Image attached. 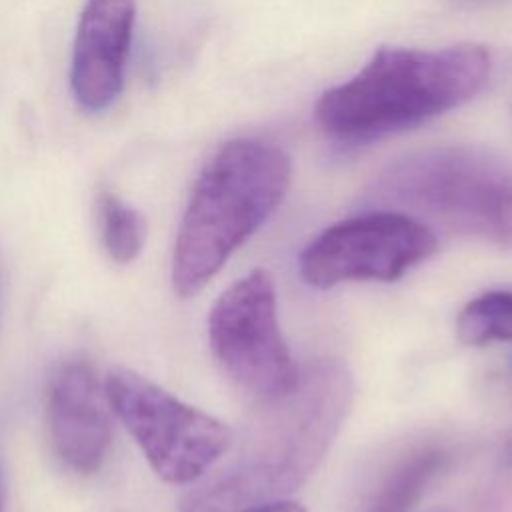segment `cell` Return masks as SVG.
<instances>
[{
	"label": "cell",
	"mask_w": 512,
	"mask_h": 512,
	"mask_svg": "<svg viewBox=\"0 0 512 512\" xmlns=\"http://www.w3.org/2000/svg\"><path fill=\"white\" fill-rule=\"evenodd\" d=\"M354 382L336 360L300 370L298 384L260 402L238 454L190 490L180 512H244L298 490L326 456L350 412Z\"/></svg>",
	"instance_id": "cell-1"
},
{
	"label": "cell",
	"mask_w": 512,
	"mask_h": 512,
	"mask_svg": "<svg viewBox=\"0 0 512 512\" xmlns=\"http://www.w3.org/2000/svg\"><path fill=\"white\" fill-rule=\"evenodd\" d=\"M490 68V52L478 44L386 46L356 76L326 90L314 118L336 140H378L462 106L486 86Z\"/></svg>",
	"instance_id": "cell-2"
},
{
	"label": "cell",
	"mask_w": 512,
	"mask_h": 512,
	"mask_svg": "<svg viewBox=\"0 0 512 512\" xmlns=\"http://www.w3.org/2000/svg\"><path fill=\"white\" fill-rule=\"evenodd\" d=\"M290 178V156L270 142L238 138L212 156L194 184L174 244L178 296L198 294L220 272L280 206Z\"/></svg>",
	"instance_id": "cell-3"
},
{
	"label": "cell",
	"mask_w": 512,
	"mask_h": 512,
	"mask_svg": "<svg viewBox=\"0 0 512 512\" xmlns=\"http://www.w3.org/2000/svg\"><path fill=\"white\" fill-rule=\"evenodd\" d=\"M372 198L512 248V164L472 146H432L392 160Z\"/></svg>",
	"instance_id": "cell-4"
},
{
	"label": "cell",
	"mask_w": 512,
	"mask_h": 512,
	"mask_svg": "<svg viewBox=\"0 0 512 512\" xmlns=\"http://www.w3.org/2000/svg\"><path fill=\"white\" fill-rule=\"evenodd\" d=\"M104 394L152 470L170 484L196 482L232 444L224 422L130 368L110 370Z\"/></svg>",
	"instance_id": "cell-5"
},
{
	"label": "cell",
	"mask_w": 512,
	"mask_h": 512,
	"mask_svg": "<svg viewBox=\"0 0 512 512\" xmlns=\"http://www.w3.org/2000/svg\"><path fill=\"white\" fill-rule=\"evenodd\" d=\"M208 340L220 368L258 402L280 398L298 384L300 368L278 322L274 278L262 268L220 294L208 316Z\"/></svg>",
	"instance_id": "cell-6"
},
{
	"label": "cell",
	"mask_w": 512,
	"mask_h": 512,
	"mask_svg": "<svg viewBox=\"0 0 512 512\" xmlns=\"http://www.w3.org/2000/svg\"><path fill=\"white\" fill-rule=\"evenodd\" d=\"M438 250L436 234L406 212L378 210L322 230L298 256L306 284L326 290L342 282H394Z\"/></svg>",
	"instance_id": "cell-7"
},
{
	"label": "cell",
	"mask_w": 512,
	"mask_h": 512,
	"mask_svg": "<svg viewBox=\"0 0 512 512\" xmlns=\"http://www.w3.org/2000/svg\"><path fill=\"white\" fill-rule=\"evenodd\" d=\"M134 18L136 0H86L70 68V86L84 110L102 112L118 98Z\"/></svg>",
	"instance_id": "cell-8"
},
{
	"label": "cell",
	"mask_w": 512,
	"mask_h": 512,
	"mask_svg": "<svg viewBox=\"0 0 512 512\" xmlns=\"http://www.w3.org/2000/svg\"><path fill=\"white\" fill-rule=\"evenodd\" d=\"M46 418L58 458L78 474L96 472L110 448V420L92 366L62 364L50 380Z\"/></svg>",
	"instance_id": "cell-9"
},
{
	"label": "cell",
	"mask_w": 512,
	"mask_h": 512,
	"mask_svg": "<svg viewBox=\"0 0 512 512\" xmlns=\"http://www.w3.org/2000/svg\"><path fill=\"white\" fill-rule=\"evenodd\" d=\"M450 460L452 452L436 442L410 450L386 472L366 512H412L434 478L448 468Z\"/></svg>",
	"instance_id": "cell-10"
},
{
	"label": "cell",
	"mask_w": 512,
	"mask_h": 512,
	"mask_svg": "<svg viewBox=\"0 0 512 512\" xmlns=\"http://www.w3.org/2000/svg\"><path fill=\"white\" fill-rule=\"evenodd\" d=\"M96 218L106 254L118 264L136 260L146 238V224L140 212L116 194L102 192L96 202Z\"/></svg>",
	"instance_id": "cell-11"
},
{
	"label": "cell",
	"mask_w": 512,
	"mask_h": 512,
	"mask_svg": "<svg viewBox=\"0 0 512 512\" xmlns=\"http://www.w3.org/2000/svg\"><path fill=\"white\" fill-rule=\"evenodd\" d=\"M456 334L468 346L512 342V292L492 290L470 300L456 318Z\"/></svg>",
	"instance_id": "cell-12"
},
{
	"label": "cell",
	"mask_w": 512,
	"mask_h": 512,
	"mask_svg": "<svg viewBox=\"0 0 512 512\" xmlns=\"http://www.w3.org/2000/svg\"><path fill=\"white\" fill-rule=\"evenodd\" d=\"M244 512H308V510L304 506H300L298 502L280 498V500H270V502L250 506Z\"/></svg>",
	"instance_id": "cell-13"
},
{
	"label": "cell",
	"mask_w": 512,
	"mask_h": 512,
	"mask_svg": "<svg viewBox=\"0 0 512 512\" xmlns=\"http://www.w3.org/2000/svg\"><path fill=\"white\" fill-rule=\"evenodd\" d=\"M6 508V474H4V460L0 452V512Z\"/></svg>",
	"instance_id": "cell-14"
},
{
	"label": "cell",
	"mask_w": 512,
	"mask_h": 512,
	"mask_svg": "<svg viewBox=\"0 0 512 512\" xmlns=\"http://www.w3.org/2000/svg\"><path fill=\"white\" fill-rule=\"evenodd\" d=\"M502 460L506 466H512V436L508 438V442L504 444V450H502Z\"/></svg>",
	"instance_id": "cell-15"
},
{
	"label": "cell",
	"mask_w": 512,
	"mask_h": 512,
	"mask_svg": "<svg viewBox=\"0 0 512 512\" xmlns=\"http://www.w3.org/2000/svg\"><path fill=\"white\" fill-rule=\"evenodd\" d=\"M0 316H2V264H0Z\"/></svg>",
	"instance_id": "cell-16"
},
{
	"label": "cell",
	"mask_w": 512,
	"mask_h": 512,
	"mask_svg": "<svg viewBox=\"0 0 512 512\" xmlns=\"http://www.w3.org/2000/svg\"><path fill=\"white\" fill-rule=\"evenodd\" d=\"M434 512H446V510H434Z\"/></svg>",
	"instance_id": "cell-17"
}]
</instances>
